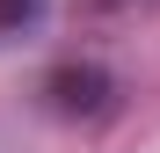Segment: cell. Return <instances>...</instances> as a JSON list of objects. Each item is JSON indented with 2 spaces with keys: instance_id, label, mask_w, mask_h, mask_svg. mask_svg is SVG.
I'll list each match as a JSON object with an SVG mask.
<instances>
[{
  "instance_id": "cell-1",
  "label": "cell",
  "mask_w": 160,
  "mask_h": 153,
  "mask_svg": "<svg viewBox=\"0 0 160 153\" xmlns=\"http://www.w3.org/2000/svg\"><path fill=\"white\" fill-rule=\"evenodd\" d=\"M37 102H44L58 124H102V117L117 110V73L95 66V59H58V66L37 80Z\"/></svg>"
},
{
  "instance_id": "cell-2",
  "label": "cell",
  "mask_w": 160,
  "mask_h": 153,
  "mask_svg": "<svg viewBox=\"0 0 160 153\" xmlns=\"http://www.w3.org/2000/svg\"><path fill=\"white\" fill-rule=\"evenodd\" d=\"M29 22H44V0H0V37H22Z\"/></svg>"
}]
</instances>
